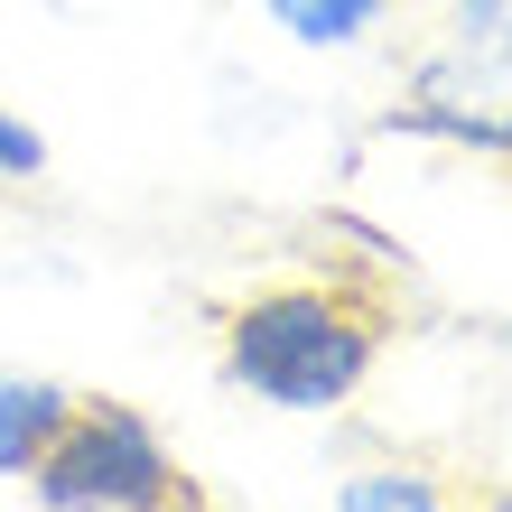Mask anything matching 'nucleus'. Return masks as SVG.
<instances>
[{
	"mask_svg": "<svg viewBox=\"0 0 512 512\" xmlns=\"http://www.w3.org/2000/svg\"><path fill=\"white\" fill-rule=\"evenodd\" d=\"M391 140H447V149H485V159L512 168V103L485 112V103H447V94H410L401 112L382 122Z\"/></svg>",
	"mask_w": 512,
	"mask_h": 512,
	"instance_id": "5",
	"label": "nucleus"
},
{
	"mask_svg": "<svg viewBox=\"0 0 512 512\" xmlns=\"http://www.w3.org/2000/svg\"><path fill=\"white\" fill-rule=\"evenodd\" d=\"M28 177H47V140L0 103V187H28Z\"/></svg>",
	"mask_w": 512,
	"mask_h": 512,
	"instance_id": "8",
	"label": "nucleus"
},
{
	"mask_svg": "<svg viewBox=\"0 0 512 512\" xmlns=\"http://www.w3.org/2000/svg\"><path fill=\"white\" fill-rule=\"evenodd\" d=\"M261 19L280 28L289 47H317V56H345V47H364L373 28L391 19V0H261Z\"/></svg>",
	"mask_w": 512,
	"mask_h": 512,
	"instance_id": "6",
	"label": "nucleus"
},
{
	"mask_svg": "<svg viewBox=\"0 0 512 512\" xmlns=\"http://www.w3.org/2000/svg\"><path fill=\"white\" fill-rule=\"evenodd\" d=\"M419 94H447V103H512V0H457L447 10V56L419 66Z\"/></svg>",
	"mask_w": 512,
	"mask_h": 512,
	"instance_id": "3",
	"label": "nucleus"
},
{
	"mask_svg": "<svg viewBox=\"0 0 512 512\" xmlns=\"http://www.w3.org/2000/svg\"><path fill=\"white\" fill-rule=\"evenodd\" d=\"M391 336V298L364 289L354 270H308V280H270L224 308V382L252 391L261 410L326 419L373 382Z\"/></svg>",
	"mask_w": 512,
	"mask_h": 512,
	"instance_id": "1",
	"label": "nucleus"
},
{
	"mask_svg": "<svg viewBox=\"0 0 512 512\" xmlns=\"http://www.w3.org/2000/svg\"><path fill=\"white\" fill-rule=\"evenodd\" d=\"M336 512H457V494L429 466H364L336 485Z\"/></svg>",
	"mask_w": 512,
	"mask_h": 512,
	"instance_id": "7",
	"label": "nucleus"
},
{
	"mask_svg": "<svg viewBox=\"0 0 512 512\" xmlns=\"http://www.w3.org/2000/svg\"><path fill=\"white\" fill-rule=\"evenodd\" d=\"M475 512H512V494H485V503H475Z\"/></svg>",
	"mask_w": 512,
	"mask_h": 512,
	"instance_id": "9",
	"label": "nucleus"
},
{
	"mask_svg": "<svg viewBox=\"0 0 512 512\" xmlns=\"http://www.w3.org/2000/svg\"><path fill=\"white\" fill-rule=\"evenodd\" d=\"M19 485L38 494V512H168L196 475L131 401H75Z\"/></svg>",
	"mask_w": 512,
	"mask_h": 512,
	"instance_id": "2",
	"label": "nucleus"
},
{
	"mask_svg": "<svg viewBox=\"0 0 512 512\" xmlns=\"http://www.w3.org/2000/svg\"><path fill=\"white\" fill-rule=\"evenodd\" d=\"M75 391L47 382V373H0V475H28L38 466V447L66 429Z\"/></svg>",
	"mask_w": 512,
	"mask_h": 512,
	"instance_id": "4",
	"label": "nucleus"
}]
</instances>
